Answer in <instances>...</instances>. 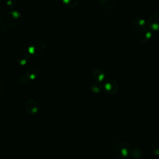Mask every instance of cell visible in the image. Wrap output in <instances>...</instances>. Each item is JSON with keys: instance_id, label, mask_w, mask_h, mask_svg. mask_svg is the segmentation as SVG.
Returning <instances> with one entry per match:
<instances>
[{"instance_id": "1", "label": "cell", "mask_w": 159, "mask_h": 159, "mask_svg": "<svg viewBox=\"0 0 159 159\" xmlns=\"http://www.w3.org/2000/svg\"><path fill=\"white\" fill-rule=\"evenodd\" d=\"M46 48L45 42L40 39H37L32 41L27 46V50L31 55L38 57L42 55Z\"/></svg>"}, {"instance_id": "2", "label": "cell", "mask_w": 159, "mask_h": 159, "mask_svg": "<svg viewBox=\"0 0 159 159\" xmlns=\"http://www.w3.org/2000/svg\"><path fill=\"white\" fill-rule=\"evenodd\" d=\"M22 20V14L17 11L11 10L6 14L4 20L6 25L9 27L18 26Z\"/></svg>"}, {"instance_id": "3", "label": "cell", "mask_w": 159, "mask_h": 159, "mask_svg": "<svg viewBox=\"0 0 159 159\" xmlns=\"http://www.w3.org/2000/svg\"><path fill=\"white\" fill-rule=\"evenodd\" d=\"M114 155L119 158H124L130 153V147L125 143L116 144L114 148Z\"/></svg>"}, {"instance_id": "4", "label": "cell", "mask_w": 159, "mask_h": 159, "mask_svg": "<svg viewBox=\"0 0 159 159\" xmlns=\"http://www.w3.org/2000/svg\"><path fill=\"white\" fill-rule=\"evenodd\" d=\"M25 108L27 113L30 115L36 114L39 111V106L37 102L32 99H29L26 101Z\"/></svg>"}, {"instance_id": "5", "label": "cell", "mask_w": 159, "mask_h": 159, "mask_svg": "<svg viewBox=\"0 0 159 159\" xmlns=\"http://www.w3.org/2000/svg\"><path fill=\"white\" fill-rule=\"evenodd\" d=\"M29 60V54L25 52H22L17 57V62L19 65L24 66L26 65Z\"/></svg>"}, {"instance_id": "6", "label": "cell", "mask_w": 159, "mask_h": 159, "mask_svg": "<svg viewBox=\"0 0 159 159\" xmlns=\"http://www.w3.org/2000/svg\"><path fill=\"white\" fill-rule=\"evenodd\" d=\"M25 75L29 80H34L38 76V70L34 66H30L27 69Z\"/></svg>"}, {"instance_id": "7", "label": "cell", "mask_w": 159, "mask_h": 159, "mask_svg": "<svg viewBox=\"0 0 159 159\" xmlns=\"http://www.w3.org/2000/svg\"><path fill=\"white\" fill-rule=\"evenodd\" d=\"M93 78L96 82H101L104 78V73L101 70H95L93 73Z\"/></svg>"}, {"instance_id": "8", "label": "cell", "mask_w": 159, "mask_h": 159, "mask_svg": "<svg viewBox=\"0 0 159 159\" xmlns=\"http://www.w3.org/2000/svg\"><path fill=\"white\" fill-rule=\"evenodd\" d=\"M65 6L68 8H73L76 7L78 3V0H61Z\"/></svg>"}, {"instance_id": "9", "label": "cell", "mask_w": 159, "mask_h": 159, "mask_svg": "<svg viewBox=\"0 0 159 159\" xmlns=\"http://www.w3.org/2000/svg\"><path fill=\"white\" fill-rule=\"evenodd\" d=\"M18 80H19V83H20L21 84H26L30 81L28 79V78L25 75H24L20 76V78L18 79Z\"/></svg>"}, {"instance_id": "10", "label": "cell", "mask_w": 159, "mask_h": 159, "mask_svg": "<svg viewBox=\"0 0 159 159\" xmlns=\"http://www.w3.org/2000/svg\"><path fill=\"white\" fill-rule=\"evenodd\" d=\"M6 4L9 8L13 9L16 5V0H6Z\"/></svg>"}, {"instance_id": "11", "label": "cell", "mask_w": 159, "mask_h": 159, "mask_svg": "<svg viewBox=\"0 0 159 159\" xmlns=\"http://www.w3.org/2000/svg\"><path fill=\"white\" fill-rule=\"evenodd\" d=\"M100 85H99L98 83H93L91 86V89L95 92V93H98L100 91Z\"/></svg>"}, {"instance_id": "12", "label": "cell", "mask_w": 159, "mask_h": 159, "mask_svg": "<svg viewBox=\"0 0 159 159\" xmlns=\"http://www.w3.org/2000/svg\"><path fill=\"white\" fill-rule=\"evenodd\" d=\"M112 0H99L101 3L106 8H111V6L108 2H111Z\"/></svg>"}, {"instance_id": "13", "label": "cell", "mask_w": 159, "mask_h": 159, "mask_svg": "<svg viewBox=\"0 0 159 159\" xmlns=\"http://www.w3.org/2000/svg\"><path fill=\"white\" fill-rule=\"evenodd\" d=\"M5 91H6V85L2 81H0V95L4 94Z\"/></svg>"}, {"instance_id": "14", "label": "cell", "mask_w": 159, "mask_h": 159, "mask_svg": "<svg viewBox=\"0 0 159 159\" xmlns=\"http://www.w3.org/2000/svg\"><path fill=\"white\" fill-rule=\"evenodd\" d=\"M2 18H3V16H2V12L0 11V24L2 20Z\"/></svg>"}]
</instances>
